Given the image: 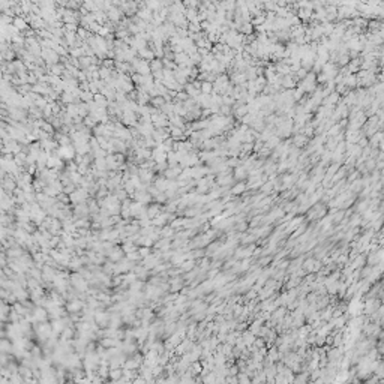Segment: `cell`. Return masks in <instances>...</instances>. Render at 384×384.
<instances>
[{"label": "cell", "mask_w": 384, "mask_h": 384, "mask_svg": "<svg viewBox=\"0 0 384 384\" xmlns=\"http://www.w3.org/2000/svg\"><path fill=\"white\" fill-rule=\"evenodd\" d=\"M210 90H212V86H210L209 83H204V84H203V92L207 93V92H210Z\"/></svg>", "instance_id": "cell-2"}, {"label": "cell", "mask_w": 384, "mask_h": 384, "mask_svg": "<svg viewBox=\"0 0 384 384\" xmlns=\"http://www.w3.org/2000/svg\"><path fill=\"white\" fill-rule=\"evenodd\" d=\"M243 189H245V186H243V185H239L237 188H234V189H233V192H234V194H240Z\"/></svg>", "instance_id": "cell-1"}]
</instances>
